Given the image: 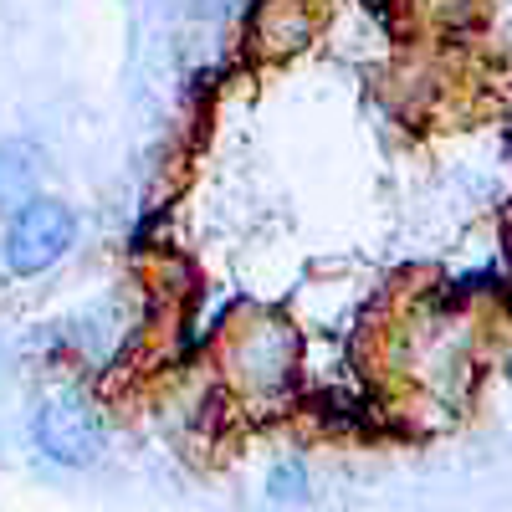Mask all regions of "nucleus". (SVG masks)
Returning a JSON list of instances; mask_svg holds the SVG:
<instances>
[{
  "label": "nucleus",
  "instance_id": "nucleus-1",
  "mask_svg": "<svg viewBox=\"0 0 512 512\" xmlns=\"http://www.w3.org/2000/svg\"><path fill=\"white\" fill-rule=\"evenodd\" d=\"M82 236L77 210L62 195H36L31 205H21L16 216H6V231H0V262H6L11 277H47L52 267H62L72 246Z\"/></svg>",
  "mask_w": 512,
  "mask_h": 512
},
{
  "label": "nucleus",
  "instance_id": "nucleus-2",
  "mask_svg": "<svg viewBox=\"0 0 512 512\" xmlns=\"http://www.w3.org/2000/svg\"><path fill=\"white\" fill-rule=\"evenodd\" d=\"M226 374L236 390L246 395H282L292 374H297V354H303V344H297V328L272 318V313H251L246 323L231 328L226 338Z\"/></svg>",
  "mask_w": 512,
  "mask_h": 512
},
{
  "label": "nucleus",
  "instance_id": "nucleus-3",
  "mask_svg": "<svg viewBox=\"0 0 512 512\" xmlns=\"http://www.w3.org/2000/svg\"><path fill=\"white\" fill-rule=\"evenodd\" d=\"M31 436H36L41 451H47L52 461H62V466H93L98 451H103V415H98V405L82 390L62 384V390H52L47 400L36 405Z\"/></svg>",
  "mask_w": 512,
  "mask_h": 512
},
{
  "label": "nucleus",
  "instance_id": "nucleus-4",
  "mask_svg": "<svg viewBox=\"0 0 512 512\" xmlns=\"http://www.w3.org/2000/svg\"><path fill=\"white\" fill-rule=\"evenodd\" d=\"M251 11H256V41H262L272 57L297 52L313 36L308 0H251Z\"/></svg>",
  "mask_w": 512,
  "mask_h": 512
},
{
  "label": "nucleus",
  "instance_id": "nucleus-5",
  "mask_svg": "<svg viewBox=\"0 0 512 512\" xmlns=\"http://www.w3.org/2000/svg\"><path fill=\"white\" fill-rule=\"evenodd\" d=\"M41 195V149L31 139H0V216H16Z\"/></svg>",
  "mask_w": 512,
  "mask_h": 512
},
{
  "label": "nucleus",
  "instance_id": "nucleus-6",
  "mask_svg": "<svg viewBox=\"0 0 512 512\" xmlns=\"http://www.w3.org/2000/svg\"><path fill=\"white\" fill-rule=\"evenodd\" d=\"M272 497L277 502H292V497H308V466L303 461H282L277 472H272Z\"/></svg>",
  "mask_w": 512,
  "mask_h": 512
},
{
  "label": "nucleus",
  "instance_id": "nucleus-7",
  "mask_svg": "<svg viewBox=\"0 0 512 512\" xmlns=\"http://www.w3.org/2000/svg\"><path fill=\"white\" fill-rule=\"evenodd\" d=\"M241 6V0H195V16H210V21H221Z\"/></svg>",
  "mask_w": 512,
  "mask_h": 512
}]
</instances>
